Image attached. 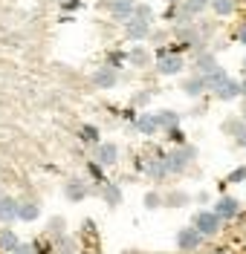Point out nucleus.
<instances>
[{"mask_svg": "<svg viewBox=\"0 0 246 254\" xmlns=\"http://www.w3.org/2000/svg\"><path fill=\"white\" fill-rule=\"evenodd\" d=\"M214 95L220 98V101H235V98H241L244 95V90H241V81H235V78H226L217 90H214Z\"/></svg>", "mask_w": 246, "mask_h": 254, "instance_id": "14", "label": "nucleus"}, {"mask_svg": "<svg viewBox=\"0 0 246 254\" xmlns=\"http://www.w3.org/2000/svg\"><path fill=\"white\" fill-rule=\"evenodd\" d=\"M163 199H165V196H160V193H154V190H151V193H145V208H151V211H154V208L163 205Z\"/></svg>", "mask_w": 246, "mask_h": 254, "instance_id": "30", "label": "nucleus"}, {"mask_svg": "<svg viewBox=\"0 0 246 254\" xmlns=\"http://www.w3.org/2000/svg\"><path fill=\"white\" fill-rule=\"evenodd\" d=\"M212 6V0H182V6H180V26L182 23H191L197 15H203L206 9Z\"/></svg>", "mask_w": 246, "mask_h": 254, "instance_id": "6", "label": "nucleus"}, {"mask_svg": "<svg viewBox=\"0 0 246 254\" xmlns=\"http://www.w3.org/2000/svg\"><path fill=\"white\" fill-rule=\"evenodd\" d=\"M9 254H35L32 246H26V243H17V249L15 252H9Z\"/></svg>", "mask_w": 246, "mask_h": 254, "instance_id": "34", "label": "nucleus"}, {"mask_svg": "<svg viewBox=\"0 0 246 254\" xmlns=\"http://www.w3.org/2000/svg\"><path fill=\"white\" fill-rule=\"evenodd\" d=\"M125 61H128V52H110L107 55V66H113V69H119Z\"/></svg>", "mask_w": 246, "mask_h": 254, "instance_id": "28", "label": "nucleus"}, {"mask_svg": "<svg viewBox=\"0 0 246 254\" xmlns=\"http://www.w3.org/2000/svg\"><path fill=\"white\" fill-rule=\"evenodd\" d=\"M79 139H82L84 144H101L98 142V127H93V125H84L82 130H79Z\"/></svg>", "mask_w": 246, "mask_h": 254, "instance_id": "26", "label": "nucleus"}, {"mask_svg": "<svg viewBox=\"0 0 246 254\" xmlns=\"http://www.w3.org/2000/svg\"><path fill=\"white\" fill-rule=\"evenodd\" d=\"M125 35L131 38V41H145L148 35H151V20L145 17H136L133 15L128 23H125Z\"/></svg>", "mask_w": 246, "mask_h": 254, "instance_id": "8", "label": "nucleus"}, {"mask_svg": "<svg viewBox=\"0 0 246 254\" xmlns=\"http://www.w3.org/2000/svg\"><path fill=\"white\" fill-rule=\"evenodd\" d=\"M235 41H241V44L246 47V23H241V26H238V32H235Z\"/></svg>", "mask_w": 246, "mask_h": 254, "instance_id": "35", "label": "nucleus"}, {"mask_svg": "<svg viewBox=\"0 0 246 254\" xmlns=\"http://www.w3.org/2000/svg\"><path fill=\"white\" fill-rule=\"evenodd\" d=\"M136 6H139L136 0H110V3H107V12H110L116 20L128 23V20L133 17V12H136Z\"/></svg>", "mask_w": 246, "mask_h": 254, "instance_id": "7", "label": "nucleus"}, {"mask_svg": "<svg viewBox=\"0 0 246 254\" xmlns=\"http://www.w3.org/2000/svg\"><path fill=\"white\" fill-rule=\"evenodd\" d=\"M214 211H217L223 220H235V217L241 214V202H238L235 196H220V199L214 202Z\"/></svg>", "mask_w": 246, "mask_h": 254, "instance_id": "13", "label": "nucleus"}, {"mask_svg": "<svg viewBox=\"0 0 246 254\" xmlns=\"http://www.w3.org/2000/svg\"><path fill=\"white\" fill-rule=\"evenodd\" d=\"M185 61H182L177 52H168V49H160L157 52V72L160 75H180Z\"/></svg>", "mask_w": 246, "mask_h": 254, "instance_id": "3", "label": "nucleus"}, {"mask_svg": "<svg viewBox=\"0 0 246 254\" xmlns=\"http://www.w3.org/2000/svg\"><path fill=\"white\" fill-rule=\"evenodd\" d=\"M212 12L220 17L235 15V0H212Z\"/></svg>", "mask_w": 246, "mask_h": 254, "instance_id": "23", "label": "nucleus"}, {"mask_svg": "<svg viewBox=\"0 0 246 254\" xmlns=\"http://www.w3.org/2000/svg\"><path fill=\"white\" fill-rule=\"evenodd\" d=\"M163 205H165V208H182V205H188V193L174 190V193H168V196L163 199Z\"/></svg>", "mask_w": 246, "mask_h": 254, "instance_id": "24", "label": "nucleus"}, {"mask_svg": "<svg viewBox=\"0 0 246 254\" xmlns=\"http://www.w3.org/2000/svg\"><path fill=\"white\" fill-rule=\"evenodd\" d=\"M87 171H90V176H93L96 182H101V185H104V168H101L98 162H90V165H87Z\"/></svg>", "mask_w": 246, "mask_h": 254, "instance_id": "29", "label": "nucleus"}, {"mask_svg": "<svg viewBox=\"0 0 246 254\" xmlns=\"http://www.w3.org/2000/svg\"><path fill=\"white\" fill-rule=\"evenodd\" d=\"M133 15H136V17H145V20H154V9H151V6H145V3H139Z\"/></svg>", "mask_w": 246, "mask_h": 254, "instance_id": "31", "label": "nucleus"}, {"mask_svg": "<svg viewBox=\"0 0 246 254\" xmlns=\"http://www.w3.org/2000/svg\"><path fill=\"white\" fill-rule=\"evenodd\" d=\"M64 193H67L70 202H82L84 196H90V185L84 179H79V176H73V179L64 182Z\"/></svg>", "mask_w": 246, "mask_h": 254, "instance_id": "9", "label": "nucleus"}, {"mask_svg": "<svg viewBox=\"0 0 246 254\" xmlns=\"http://www.w3.org/2000/svg\"><path fill=\"white\" fill-rule=\"evenodd\" d=\"M128 61H131L133 66H148V64H151V55H148L145 47H133L131 52H128Z\"/></svg>", "mask_w": 246, "mask_h": 254, "instance_id": "22", "label": "nucleus"}, {"mask_svg": "<svg viewBox=\"0 0 246 254\" xmlns=\"http://www.w3.org/2000/svg\"><path fill=\"white\" fill-rule=\"evenodd\" d=\"M82 6H84L82 0H64V3H61V12H79Z\"/></svg>", "mask_w": 246, "mask_h": 254, "instance_id": "32", "label": "nucleus"}, {"mask_svg": "<svg viewBox=\"0 0 246 254\" xmlns=\"http://www.w3.org/2000/svg\"><path fill=\"white\" fill-rule=\"evenodd\" d=\"M101 196H104V202L110 208H116L122 202V188H119L116 182H104V185H101Z\"/></svg>", "mask_w": 246, "mask_h": 254, "instance_id": "18", "label": "nucleus"}, {"mask_svg": "<svg viewBox=\"0 0 246 254\" xmlns=\"http://www.w3.org/2000/svg\"><path fill=\"white\" fill-rule=\"evenodd\" d=\"M197 69H200V75H206V72L217 69V61H214V55H212V52H203V55L197 58Z\"/></svg>", "mask_w": 246, "mask_h": 254, "instance_id": "25", "label": "nucleus"}, {"mask_svg": "<svg viewBox=\"0 0 246 254\" xmlns=\"http://www.w3.org/2000/svg\"><path fill=\"white\" fill-rule=\"evenodd\" d=\"M203 240H206V237L197 231L194 225H185V228L177 231V249H180V252H194V249L203 246Z\"/></svg>", "mask_w": 246, "mask_h": 254, "instance_id": "5", "label": "nucleus"}, {"mask_svg": "<svg viewBox=\"0 0 246 254\" xmlns=\"http://www.w3.org/2000/svg\"><path fill=\"white\" fill-rule=\"evenodd\" d=\"M163 159L168 165V174H182L191 162L197 159V147L194 144H185V147H177V150H163Z\"/></svg>", "mask_w": 246, "mask_h": 254, "instance_id": "1", "label": "nucleus"}, {"mask_svg": "<svg viewBox=\"0 0 246 254\" xmlns=\"http://www.w3.org/2000/svg\"><path fill=\"white\" fill-rule=\"evenodd\" d=\"M64 231H67L64 217H52V220H49V234H64Z\"/></svg>", "mask_w": 246, "mask_h": 254, "instance_id": "27", "label": "nucleus"}, {"mask_svg": "<svg viewBox=\"0 0 246 254\" xmlns=\"http://www.w3.org/2000/svg\"><path fill=\"white\" fill-rule=\"evenodd\" d=\"M229 78V72H226V69H223V66H217V69H212V72H206V84H209V90H217V87H220V84H223V81Z\"/></svg>", "mask_w": 246, "mask_h": 254, "instance_id": "21", "label": "nucleus"}, {"mask_svg": "<svg viewBox=\"0 0 246 254\" xmlns=\"http://www.w3.org/2000/svg\"><path fill=\"white\" fill-rule=\"evenodd\" d=\"M246 179V168H235L229 176H226V182H244Z\"/></svg>", "mask_w": 246, "mask_h": 254, "instance_id": "33", "label": "nucleus"}, {"mask_svg": "<svg viewBox=\"0 0 246 254\" xmlns=\"http://www.w3.org/2000/svg\"><path fill=\"white\" fill-rule=\"evenodd\" d=\"M58 3H64V0H58Z\"/></svg>", "mask_w": 246, "mask_h": 254, "instance_id": "43", "label": "nucleus"}, {"mask_svg": "<svg viewBox=\"0 0 246 254\" xmlns=\"http://www.w3.org/2000/svg\"><path fill=\"white\" fill-rule=\"evenodd\" d=\"M165 3H177V0H165Z\"/></svg>", "mask_w": 246, "mask_h": 254, "instance_id": "40", "label": "nucleus"}, {"mask_svg": "<svg viewBox=\"0 0 246 254\" xmlns=\"http://www.w3.org/2000/svg\"><path fill=\"white\" fill-rule=\"evenodd\" d=\"M157 122H160V127H163V130L180 127V113H174V110H160V113H157Z\"/></svg>", "mask_w": 246, "mask_h": 254, "instance_id": "20", "label": "nucleus"}, {"mask_svg": "<svg viewBox=\"0 0 246 254\" xmlns=\"http://www.w3.org/2000/svg\"><path fill=\"white\" fill-rule=\"evenodd\" d=\"M93 84L96 87H101V90H110V87H116L119 84V69H113V66H101V69H96L93 72Z\"/></svg>", "mask_w": 246, "mask_h": 254, "instance_id": "10", "label": "nucleus"}, {"mask_svg": "<svg viewBox=\"0 0 246 254\" xmlns=\"http://www.w3.org/2000/svg\"><path fill=\"white\" fill-rule=\"evenodd\" d=\"M241 90H244V98H246V81H241Z\"/></svg>", "mask_w": 246, "mask_h": 254, "instance_id": "39", "label": "nucleus"}, {"mask_svg": "<svg viewBox=\"0 0 246 254\" xmlns=\"http://www.w3.org/2000/svg\"><path fill=\"white\" fill-rule=\"evenodd\" d=\"M168 136H171L174 142H182V130H180V127H171V130H168Z\"/></svg>", "mask_w": 246, "mask_h": 254, "instance_id": "37", "label": "nucleus"}, {"mask_svg": "<svg viewBox=\"0 0 246 254\" xmlns=\"http://www.w3.org/2000/svg\"><path fill=\"white\" fill-rule=\"evenodd\" d=\"M17 243H20V240H17V234L9 228V225H6V228H0V252H15Z\"/></svg>", "mask_w": 246, "mask_h": 254, "instance_id": "19", "label": "nucleus"}, {"mask_svg": "<svg viewBox=\"0 0 246 254\" xmlns=\"http://www.w3.org/2000/svg\"><path fill=\"white\" fill-rule=\"evenodd\" d=\"M191 225H194L203 237H214V234L220 231V225H223V217H220L217 211H200Z\"/></svg>", "mask_w": 246, "mask_h": 254, "instance_id": "2", "label": "nucleus"}, {"mask_svg": "<svg viewBox=\"0 0 246 254\" xmlns=\"http://www.w3.org/2000/svg\"><path fill=\"white\" fill-rule=\"evenodd\" d=\"M96 162L101 165V168H110V165H116V162H119V147H116L113 142L96 144Z\"/></svg>", "mask_w": 246, "mask_h": 254, "instance_id": "12", "label": "nucleus"}, {"mask_svg": "<svg viewBox=\"0 0 246 254\" xmlns=\"http://www.w3.org/2000/svg\"><path fill=\"white\" fill-rule=\"evenodd\" d=\"M136 165H139V171H142V174L151 176V179H157V182L168 176V165H165V159H163V150H157V156L139 159Z\"/></svg>", "mask_w": 246, "mask_h": 254, "instance_id": "4", "label": "nucleus"}, {"mask_svg": "<svg viewBox=\"0 0 246 254\" xmlns=\"http://www.w3.org/2000/svg\"><path fill=\"white\" fill-rule=\"evenodd\" d=\"M244 66H246V58H244Z\"/></svg>", "mask_w": 246, "mask_h": 254, "instance_id": "42", "label": "nucleus"}, {"mask_svg": "<svg viewBox=\"0 0 246 254\" xmlns=\"http://www.w3.org/2000/svg\"><path fill=\"white\" fill-rule=\"evenodd\" d=\"M212 254H232V252H229V249H214Z\"/></svg>", "mask_w": 246, "mask_h": 254, "instance_id": "38", "label": "nucleus"}, {"mask_svg": "<svg viewBox=\"0 0 246 254\" xmlns=\"http://www.w3.org/2000/svg\"><path fill=\"white\" fill-rule=\"evenodd\" d=\"M136 130H139V133H145V136L157 133V130H163L160 122H157V113H142V116L136 119Z\"/></svg>", "mask_w": 246, "mask_h": 254, "instance_id": "17", "label": "nucleus"}, {"mask_svg": "<svg viewBox=\"0 0 246 254\" xmlns=\"http://www.w3.org/2000/svg\"><path fill=\"white\" fill-rule=\"evenodd\" d=\"M209 90V84H206V75H191V78L182 81V93L191 95V98H197V95H203Z\"/></svg>", "mask_w": 246, "mask_h": 254, "instance_id": "15", "label": "nucleus"}, {"mask_svg": "<svg viewBox=\"0 0 246 254\" xmlns=\"http://www.w3.org/2000/svg\"><path fill=\"white\" fill-rule=\"evenodd\" d=\"M38 214H41L38 199H20V214H17V220L20 222H35L38 220Z\"/></svg>", "mask_w": 246, "mask_h": 254, "instance_id": "16", "label": "nucleus"}, {"mask_svg": "<svg viewBox=\"0 0 246 254\" xmlns=\"http://www.w3.org/2000/svg\"><path fill=\"white\" fill-rule=\"evenodd\" d=\"M244 116H246V107H244Z\"/></svg>", "mask_w": 246, "mask_h": 254, "instance_id": "41", "label": "nucleus"}, {"mask_svg": "<svg viewBox=\"0 0 246 254\" xmlns=\"http://www.w3.org/2000/svg\"><path fill=\"white\" fill-rule=\"evenodd\" d=\"M17 214H20V199L15 196H0V222H15Z\"/></svg>", "mask_w": 246, "mask_h": 254, "instance_id": "11", "label": "nucleus"}, {"mask_svg": "<svg viewBox=\"0 0 246 254\" xmlns=\"http://www.w3.org/2000/svg\"><path fill=\"white\" fill-rule=\"evenodd\" d=\"M58 252L70 254V252H73V243H70V240H58Z\"/></svg>", "mask_w": 246, "mask_h": 254, "instance_id": "36", "label": "nucleus"}]
</instances>
